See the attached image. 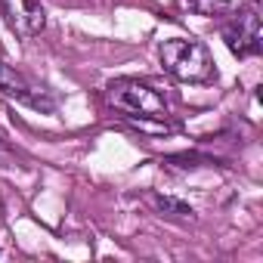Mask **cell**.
Segmentation results:
<instances>
[{
  "mask_svg": "<svg viewBox=\"0 0 263 263\" xmlns=\"http://www.w3.org/2000/svg\"><path fill=\"white\" fill-rule=\"evenodd\" d=\"M161 62L177 81L204 84V81L214 78V65H211V56H208L204 44H198L192 37H171V41H164L161 44Z\"/></svg>",
  "mask_w": 263,
  "mask_h": 263,
  "instance_id": "1",
  "label": "cell"
},
{
  "mask_svg": "<svg viewBox=\"0 0 263 263\" xmlns=\"http://www.w3.org/2000/svg\"><path fill=\"white\" fill-rule=\"evenodd\" d=\"M108 102L127 115H140V118H152V121L167 118V99L158 90H152L149 84L130 81V78H121L108 87Z\"/></svg>",
  "mask_w": 263,
  "mask_h": 263,
  "instance_id": "2",
  "label": "cell"
},
{
  "mask_svg": "<svg viewBox=\"0 0 263 263\" xmlns=\"http://www.w3.org/2000/svg\"><path fill=\"white\" fill-rule=\"evenodd\" d=\"M0 93L16 99V102H25V105L37 108V111H53L56 108V99L50 93H44L41 87H34L22 71H16L7 62H0Z\"/></svg>",
  "mask_w": 263,
  "mask_h": 263,
  "instance_id": "3",
  "label": "cell"
},
{
  "mask_svg": "<svg viewBox=\"0 0 263 263\" xmlns=\"http://www.w3.org/2000/svg\"><path fill=\"white\" fill-rule=\"evenodd\" d=\"M223 41L229 47L232 56L245 59V56H257L263 50V34H260V16L257 13H238L226 28H223Z\"/></svg>",
  "mask_w": 263,
  "mask_h": 263,
  "instance_id": "4",
  "label": "cell"
},
{
  "mask_svg": "<svg viewBox=\"0 0 263 263\" xmlns=\"http://www.w3.org/2000/svg\"><path fill=\"white\" fill-rule=\"evenodd\" d=\"M0 7H4L10 25L25 34V37H34L44 31L47 25V16H44V7H41V0H0Z\"/></svg>",
  "mask_w": 263,
  "mask_h": 263,
  "instance_id": "5",
  "label": "cell"
},
{
  "mask_svg": "<svg viewBox=\"0 0 263 263\" xmlns=\"http://www.w3.org/2000/svg\"><path fill=\"white\" fill-rule=\"evenodd\" d=\"M152 204L164 214V217H192V208L189 204H183V201H177V198H171V195H152Z\"/></svg>",
  "mask_w": 263,
  "mask_h": 263,
  "instance_id": "6",
  "label": "cell"
},
{
  "mask_svg": "<svg viewBox=\"0 0 263 263\" xmlns=\"http://www.w3.org/2000/svg\"><path fill=\"white\" fill-rule=\"evenodd\" d=\"M16 167H19V161L13 158V152L4 143H0V171H16Z\"/></svg>",
  "mask_w": 263,
  "mask_h": 263,
  "instance_id": "7",
  "label": "cell"
}]
</instances>
